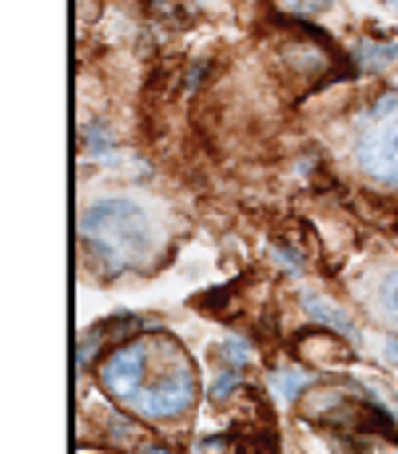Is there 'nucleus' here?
Masks as SVG:
<instances>
[{
  "label": "nucleus",
  "instance_id": "obj_1",
  "mask_svg": "<svg viewBox=\"0 0 398 454\" xmlns=\"http://www.w3.org/2000/svg\"><path fill=\"white\" fill-rule=\"evenodd\" d=\"M100 387L128 415L168 427L196 411L199 375L172 335L144 331L108 351V359L100 363Z\"/></svg>",
  "mask_w": 398,
  "mask_h": 454
},
{
  "label": "nucleus",
  "instance_id": "obj_2",
  "mask_svg": "<svg viewBox=\"0 0 398 454\" xmlns=\"http://www.w3.org/2000/svg\"><path fill=\"white\" fill-rule=\"evenodd\" d=\"M80 243L104 271H144L164 255V223L156 207H148L136 196H108L96 200L76 220Z\"/></svg>",
  "mask_w": 398,
  "mask_h": 454
},
{
  "label": "nucleus",
  "instance_id": "obj_3",
  "mask_svg": "<svg viewBox=\"0 0 398 454\" xmlns=\"http://www.w3.org/2000/svg\"><path fill=\"white\" fill-rule=\"evenodd\" d=\"M351 160L363 176L398 192V100H375L351 140Z\"/></svg>",
  "mask_w": 398,
  "mask_h": 454
},
{
  "label": "nucleus",
  "instance_id": "obj_4",
  "mask_svg": "<svg viewBox=\"0 0 398 454\" xmlns=\"http://www.w3.org/2000/svg\"><path fill=\"white\" fill-rule=\"evenodd\" d=\"M303 311L315 319V327H323V331H335V335H355V323H351V315H347L343 307L327 303V299H323V295H307V299H303Z\"/></svg>",
  "mask_w": 398,
  "mask_h": 454
},
{
  "label": "nucleus",
  "instance_id": "obj_5",
  "mask_svg": "<svg viewBox=\"0 0 398 454\" xmlns=\"http://www.w3.org/2000/svg\"><path fill=\"white\" fill-rule=\"evenodd\" d=\"M355 60L363 64V72H391L398 68V44L394 40H359Z\"/></svg>",
  "mask_w": 398,
  "mask_h": 454
},
{
  "label": "nucleus",
  "instance_id": "obj_6",
  "mask_svg": "<svg viewBox=\"0 0 398 454\" xmlns=\"http://www.w3.org/2000/svg\"><path fill=\"white\" fill-rule=\"evenodd\" d=\"M371 307H375V315H383L391 327H398V267L378 275L375 295H371Z\"/></svg>",
  "mask_w": 398,
  "mask_h": 454
},
{
  "label": "nucleus",
  "instance_id": "obj_7",
  "mask_svg": "<svg viewBox=\"0 0 398 454\" xmlns=\"http://www.w3.org/2000/svg\"><path fill=\"white\" fill-rule=\"evenodd\" d=\"M307 383H311V379H307L303 371H291V367L271 371V391H275V399H279L283 407H291V403L307 391Z\"/></svg>",
  "mask_w": 398,
  "mask_h": 454
},
{
  "label": "nucleus",
  "instance_id": "obj_8",
  "mask_svg": "<svg viewBox=\"0 0 398 454\" xmlns=\"http://www.w3.org/2000/svg\"><path fill=\"white\" fill-rule=\"evenodd\" d=\"M211 355H215V363L227 371H243V367H251V359H255V351H251L243 339H223V343H215Z\"/></svg>",
  "mask_w": 398,
  "mask_h": 454
},
{
  "label": "nucleus",
  "instance_id": "obj_9",
  "mask_svg": "<svg viewBox=\"0 0 398 454\" xmlns=\"http://www.w3.org/2000/svg\"><path fill=\"white\" fill-rule=\"evenodd\" d=\"M235 387H239V371H227V367H219V375H215V383H211V403H227L235 395Z\"/></svg>",
  "mask_w": 398,
  "mask_h": 454
},
{
  "label": "nucleus",
  "instance_id": "obj_10",
  "mask_svg": "<svg viewBox=\"0 0 398 454\" xmlns=\"http://www.w3.org/2000/svg\"><path fill=\"white\" fill-rule=\"evenodd\" d=\"M88 152H92V156H108V152H112V136L104 132V128H88Z\"/></svg>",
  "mask_w": 398,
  "mask_h": 454
},
{
  "label": "nucleus",
  "instance_id": "obj_11",
  "mask_svg": "<svg viewBox=\"0 0 398 454\" xmlns=\"http://www.w3.org/2000/svg\"><path fill=\"white\" fill-rule=\"evenodd\" d=\"M331 0H283V8H291V12H323Z\"/></svg>",
  "mask_w": 398,
  "mask_h": 454
},
{
  "label": "nucleus",
  "instance_id": "obj_12",
  "mask_svg": "<svg viewBox=\"0 0 398 454\" xmlns=\"http://www.w3.org/2000/svg\"><path fill=\"white\" fill-rule=\"evenodd\" d=\"M275 259H279V267H287L291 275H299V271H303V263H299V255H295V251H283V247H275Z\"/></svg>",
  "mask_w": 398,
  "mask_h": 454
},
{
  "label": "nucleus",
  "instance_id": "obj_13",
  "mask_svg": "<svg viewBox=\"0 0 398 454\" xmlns=\"http://www.w3.org/2000/svg\"><path fill=\"white\" fill-rule=\"evenodd\" d=\"M378 347H383L386 363H394V367H398V335H383V339H378Z\"/></svg>",
  "mask_w": 398,
  "mask_h": 454
},
{
  "label": "nucleus",
  "instance_id": "obj_14",
  "mask_svg": "<svg viewBox=\"0 0 398 454\" xmlns=\"http://www.w3.org/2000/svg\"><path fill=\"white\" fill-rule=\"evenodd\" d=\"M144 454H168L164 447H152V450H144Z\"/></svg>",
  "mask_w": 398,
  "mask_h": 454
},
{
  "label": "nucleus",
  "instance_id": "obj_15",
  "mask_svg": "<svg viewBox=\"0 0 398 454\" xmlns=\"http://www.w3.org/2000/svg\"><path fill=\"white\" fill-rule=\"evenodd\" d=\"M383 4H398V0H383Z\"/></svg>",
  "mask_w": 398,
  "mask_h": 454
},
{
  "label": "nucleus",
  "instance_id": "obj_16",
  "mask_svg": "<svg viewBox=\"0 0 398 454\" xmlns=\"http://www.w3.org/2000/svg\"><path fill=\"white\" fill-rule=\"evenodd\" d=\"M156 4H168V0H156Z\"/></svg>",
  "mask_w": 398,
  "mask_h": 454
}]
</instances>
